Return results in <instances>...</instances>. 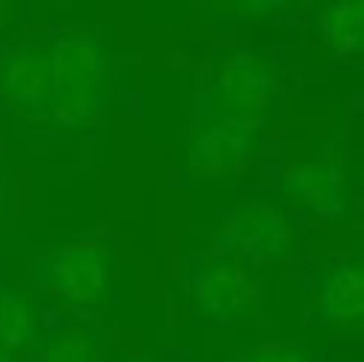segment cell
<instances>
[{"label":"cell","mask_w":364,"mask_h":362,"mask_svg":"<svg viewBox=\"0 0 364 362\" xmlns=\"http://www.w3.org/2000/svg\"><path fill=\"white\" fill-rule=\"evenodd\" d=\"M38 362H96V348L90 337L66 333L47 344Z\"/></svg>","instance_id":"12"},{"label":"cell","mask_w":364,"mask_h":362,"mask_svg":"<svg viewBox=\"0 0 364 362\" xmlns=\"http://www.w3.org/2000/svg\"><path fill=\"white\" fill-rule=\"evenodd\" d=\"M322 30L337 53H360L364 38V2L331 4L322 13Z\"/></svg>","instance_id":"10"},{"label":"cell","mask_w":364,"mask_h":362,"mask_svg":"<svg viewBox=\"0 0 364 362\" xmlns=\"http://www.w3.org/2000/svg\"><path fill=\"white\" fill-rule=\"evenodd\" d=\"M136 362H154V361H136Z\"/></svg>","instance_id":"16"},{"label":"cell","mask_w":364,"mask_h":362,"mask_svg":"<svg viewBox=\"0 0 364 362\" xmlns=\"http://www.w3.org/2000/svg\"><path fill=\"white\" fill-rule=\"evenodd\" d=\"M282 192L303 211L337 220L348 205L346 177L335 162H299L282 175Z\"/></svg>","instance_id":"7"},{"label":"cell","mask_w":364,"mask_h":362,"mask_svg":"<svg viewBox=\"0 0 364 362\" xmlns=\"http://www.w3.org/2000/svg\"><path fill=\"white\" fill-rule=\"evenodd\" d=\"M0 362H13L11 361V356H9V352H4L2 348H0Z\"/></svg>","instance_id":"15"},{"label":"cell","mask_w":364,"mask_h":362,"mask_svg":"<svg viewBox=\"0 0 364 362\" xmlns=\"http://www.w3.org/2000/svg\"><path fill=\"white\" fill-rule=\"evenodd\" d=\"M275 68L258 53H232L218 70L215 98L222 113L258 122L275 92Z\"/></svg>","instance_id":"4"},{"label":"cell","mask_w":364,"mask_h":362,"mask_svg":"<svg viewBox=\"0 0 364 362\" xmlns=\"http://www.w3.org/2000/svg\"><path fill=\"white\" fill-rule=\"evenodd\" d=\"M213 241L232 256L271 262L292 252L294 228L273 205L243 203L220 220Z\"/></svg>","instance_id":"2"},{"label":"cell","mask_w":364,"mask_h":362,"mask_svg":"<svg viewBox=\"0 0 364 362\" xmlns=\"http://www.w3.org/2000/svg\"><path fill=\"white\" fill-rule=\"evenodd\" d=\"M38 275L64 301L94 305L109 286V254L96 243H75L55 252Z\"/></svg>","instance_id":"5"},{"label":"cell","mask_w":364,"mask_h":362,"mask_svg":"<svg viewBox=\"0 0 364 362\" xmlns=\"http://www.w3.org/2000/svg\"><path fill=\"white\" fill-rule=\"evenodd\" d=\"M0 92L19 111L36 115L51 105L49 53L38 47H19L0 62Z\"/></svg>","instance_id":"8"},{"label":"cell","mask_w":364,"mask_h":362,"mask_svg":"<svg viewBox=\"0 0 364 362\" xmlns=\"http://www.w3.org/2000/svg\"><path fill=\"white\" fill-rule=\"evenodd\" d=\"M51 105L49 117L66 130L96 119L107 96V53L96 36L66 32L49 47Z\"/></svg>","instance_id":"1"},{"label":"cell","mask_w":364,"mask_h":362,"mask_svg":"<svg viewBox=\"0 0 364 362\" xmlns=\"http://www.w3.org/2000/svg\"><path fill=\"white\" fill-rule=\"evenodd\" d=\"M36 333V314L32 303L17 290L0 288V348L21 350Z\"/></svg>","instance_id":"11"},{"label":"cell","mask_w":364,"mask_h":362,"mask_svg":"<svg viewBox=\"0 0 364 362\" xmlns=\"http://www.w3.org/2000/svg\"><path fill=\"white\" fill-rule=\"evenodd\" d=\"M258 282L237 262H215L205 267L192 284L194 305L211 322L243 320L258 307Z\"/></svg>","instance_id":"6"},{"label":"cell","mask_w":364,"mask_h":362,"mask_svg":"<svg viewBox=\"0 0 364 362\" xmlns=\"http://www.w3.org/2000/svg\"><path fill=\"white\" fill-rule=\"evenodd\" d=\"M258 122L230 115L205 119L190 139L188 164L200 177H222L237 171L256 149Z\"/></svg>","instance_id":"3"},{"label":"cell","mask_w":364,"mask_h":362,"mask_svg":"<svg viewBox=\"0 0 364 362\" xmlns=\"http://www.w3.org/2000/svg\"><path fill=\"white\" fill-rule=\"evenodd\" d=\"M237 362H311L309 354L301 348L294 346H284V344H269L260 346L254 350H247L241 354Z\"/></svg>","instance_id":"13"},{"label":"cell","mask_w":364,"mask_h":362,"mask_svg":"<svg viewBox=\"0 0 364 362\" xmlns=\"http://www.w3.org/2000/svg\"><path fill=\"white\" fill-rule=\"evenodd\" d=\"M320 309L337 326H360L364 316V273L360 265L348 262L333 269L320 284Z\"/></svg>","instance_id":"9"},{"label":"cell","mask_w":364,"mask_h":362,"mask_svg":"<svg viewBox=\"0 0 364 362\" xmlns=\"http://www.w3.org/2000/svg\"><path fill=\"white\" fill-rule=\"evenodd\" d=\"M292 4L288 2H232L224 4V9L239 13L241 17H273L277 11H286Z\"/></svg>","instance_id":"14"}]
</instances>
